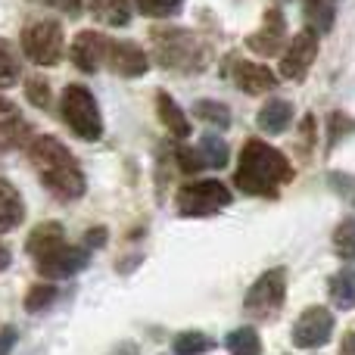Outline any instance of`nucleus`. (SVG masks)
<instances>
[{
	"label": "nucleus",
	"instance_id": "nucleus-1",
	"mask_svg": "<svg viewBox=\"0 0 355 355\" xmlns=\"http://www.w3.org/2000/svg\"><path fill=\"white\" fill-rule=\"evenodd\" d=\"M28 159L35 166L41 184L62 202H72V200H81L87 190V181H85V172H81L78 159L72 156V150L66 147L62 141L50 135H41L28 144Z\"/></svg>",
	"mask_w": 355,
	"mask_h": 355
},
{
	"label": "nucleus",
	"instance_id": "nucleus-2",
	"mask_svg": "<svg viewBox=\"0 0 355 355\" xmlns=\"http://www.w3.org/2000/svg\"><path fill=\"white\" fill-rule=\"evenodd\" d=\"M293 181L290 159L265 141H246L240 150V166L234 172V184L250 196H277L281 184Z\"/></svg>",
	"mask_w": 355,
	"mask_h": 355
},
{
	"label": "nucleus",
	"instance_id": "nucleus-3",
	"mask_svg": "<svg viewBox=\"0 0 355 355\" xmlns=\"http://www.w3.org/2000/svg\"><path fill=\"white\" fill-rule=\"evenodd\" d=\"M153 56L162 69L172 72H200L206 66V47L187 28H156Z\"/></svg>",
	"mask_w": 355,
	"mask_h": 355
},
{
	"label": "nucleus",
	"instance_id": "nucleus-4",
	"mask_svg": "<svg viewBox=\"0 0 355 355\" xmlns=\"http://www.w3.org/2000/svg\"><path fill=\"white\" fill-rule=\"evenodd\" d=\"M60 112H62V122H66L81 141H100V135H103V116H100V106L87 87L69 85L66 91H62Z\"/></svg>",
	"mask_w": 355,
	"mask_h": 355
},
{
	"label": "nucleus",
	"instance_id": "nucleus-5",
	"mask_svg": "<svg viewBox=\"0 0 355 355\" xmlns=\"http://www.w3.org/2000/svg\"><path fill=\"white\" fill-rule=\"evenodd\" d=\"M19 44L35 66H56L62 60V25L56 19H35L22 28Z\"/></svg>",
	"mask_w": 355,
	"mask_h": 355
},
{
	"label": "nucleus",
	"instance_id": "nucleus-6",
	"mask_svg": "<svg viewBox=\"0 0 355 355\" xmlns=\"http://www.w3.org/2000/svg\"><path fill=\"white\" fill-rule=\"evenodd\" d=\"M231 200L234 196L225 184H218V181H190L178 190L175 206L184 218H209V215H215L218 209L231 206Z\"/></svg>",
	"mask_w": 355,
	"mask_h": 355
},
{
	"label": "nucleus",
	"instance_id": "nucleus-7",
	"mask_svg": "<svg viewBox=\"0 0 355 355\" xmlns=\"http://www.w3.org/2000/svg\"><path fill=\"white\" fill-rule=\"evenodd\" d=\"M284 300H287V271L271 268L250 287V293H246V300H243V312L250 315V318L268 321L281 312Z\"/></svg>",
	"mask_w": 355,
	"mask_h": 355
},
{
	"label": "nucleus",
	"instance_id": "nucleus-8",
	"mask_svg": "<svg viewBox=\"0 0 355 355\" xmlns=\"http://www.w3.org/2000/svg\"><path fill=\"white\" fill-rule=\"evenodd\" d=\"M334 337V315L324 306H312L296 318L293 324V346L296 349H318L331 343Z\"/></svg>",
	"mask_w": 355,
	"mask_h": 355
},
{
	"label": "nucleus",
	"instance_id": "nucleus-9",
	"mask_svg": "<svg viewBox=\"0 0 355 355\" xmlns=\"http://www.w3.org/2000/svg\"><path fill=\"white\" fill-rule=\"evenodd\" d=\"M315 56H318V35H315L312 28L296 31L287 53H284V60H281V75L287 81H302L309 75V69H312Z\"/></svg>",
	"mask_w": 355,
	"mask_h": 355
},
{
	"label": "nucleus",
	"instance_id": "nucleus-10",
	"mask_svg": "<svg viewBox=\"0 0 355 355\" xmlns=\"http://www.w3.org/2000/svg\"><path fill=\"white\" fill-rule=\"evenodd\" d=\"M85 265H87V250H81V246H69V243L56 246L53 252L35 259L37 275L50 277V281H62V277L78 275Z\"/></svg>",
	"mask_w": 355,
	"mask_h": 355
},
{
	"label": "nucleus",
	"instance_id": "nucleus-11",
	"mask_svg": "<svg viewBox=\"0 0 355 355\" xmlns=\"http://www.w3.org/2000/svg\"><path fill=\"white\" fill-rule=\"evenodd\" d=\"M284 41H287V22H284V12L277 6L265 10V19L259 25V31H252L246 37V47L259 56H277L284 50Z\"/></svg>",
	"mask_w": 355,
	"mask_h": 355
},
{
	"label": "nucleus",
	"instance_id": "nucleus-12",
	"mask_svg": "<svg viewBox=\"0 0 355 355\" xmlns=\"http://www.w3.org/2000/svg\"><path fill=\"white\" fill-rule=\"evenodd\" d=\"M106 66L122 78H141L147 72V53L131 41H106Z\"/></svg>",
	"mask_w": 355,
	"mask_h": 355
},
{
	"label": "nucleus",
	"instance_id": "nucleus-13",
	"mask_svg": "<svg viewBox=\"0 0 355 355\" xmlns=\"http://www.w3.org/2000/svg\"><path fill=\"white\" fill-rule=\"evenodd\" d=\"M106 41H110V37H103L100 31H78L72 47H69V60H72L81 72H97L106 56Z\"/></svg>",
	"mask_w": 355,
	"mask_h": 355
},
{
	"label": "nucleus",
	"instance_id": "nucleus-14",
	"mask_svg": "<svg viewBox=\"0 0 355 355\" xmlns=\"http://www.w3.org/2000/svg\"><path fill=\"white\" fill-rule=\"evenodd\" d=\"M234 81H237V87H240V91H246L250 97L265 94V91H275V85H277L275 72H271L268 66L246 62V60H240L237 66H234Z\"/></svg>",
	"mask_w": 355,
	"mask_h": 355
},
{
	"label": "nucleus",
	"instance_id": "nucleus-15",
	"mask_svg": "<svg viewBox=\"0 0 355 355\" xmlns=\"http://www.w3.org/2000/svg\"><path fill=\"white\" fill-rule=\"evenodd\" d=\"M290 122H293V103L277 100V97L268 100L256 116V125L265 131V135H284V131L290 128Z\"/></svg>",
	"mask_w": 355,
	"mask_h": 355
},
{
	"label": "nucleus",
	"instance_id": "nucleus-16",
	"mask_svg": "<svg viewBox=\"0 0 355 355\" xmlns=\"http://www.w3.org/2000/svg\"><path fill=\"white\" fill-rule=\"evenodd\" d=\"M66 243V231H62V225H56V221H44V225H37L35 231L28 234V243H25V250H28L31 259H41L47 256V252H53L56 246Z\"/></svg>",
	"mask_w": 355,
	"mask_h": 355
},
{
	"label": "nucleus",
	"instance_id": "nucleus-17",
	"mask_svg": "<svg viewBox=\"0 0 355 355\" xmlns=\"http://www.w3.org/2000/svg\"><path fill=\"white\" fill-rule=\"evenodd\" d=\"M22 218H25L22 196H19V190L12 187L10 181H3V178H0V234L19 227V225H22Z\"/></svg>",
	"mask_w": 355,
	"mask_h": 355
},
{
	"label": "nucleus",
	"instance_id": "nucleus-18",
	"mask_svg": "<svg viewBox=\"0 0 355 355\" xmlns=\"http://www.w3.org/2000/svg\"><path fill=\"white\" fill-rule=\"evenodd\" d=\"M156 112H159V122L166 125L168 131L178 137V141H184V137H190V119L184 116V110L175 103L172 97H168L166 91L156 94Z\"/></svg>",
	"mask_w": 355,
	"mask_h": 355
},
{
	"label": "nucleus",
	"instance_id": "nucleus-19",
	"mask_svg": "<svg viewBox=\"0 0 355 355\" xmlns=\"http://www.w3.org/2000/svg\"><path fill=\"white\" fill-rule=\"evenodd\" d=\"M91 12L100 22L112 25V28H125L131 22V3L128 0H87Z\"/></svg>",
	"mask_w": 355,
	"mask_h": 355
},
{
	"label": "nucleus",
	"instance_id": "nucleus-20",
	"mask_svg": "<svg viewBox=\"0 0 355 355\" xmlns=\"http://www.w3.org/2000/svg\"><path fill=\"white\" fill-rule=\"evenodd\" d=\"M327 293H331V302L340 312L355 309V271L352 268L337 271V275L331 277V284H327Z\"/></svg>",
	"mask_w": 355,
	"mask_h": 355
},
{
	"label": "nucleus",
	"instance_id": "nucleus-21",
	"mask_svg": "<svg viewBox=\"0 0 355 355\" xmlns=\"http://www.w3.org/2000/svg\"><path fill=\"white\" fill-rule=\"evenodd\" d=\"M306 19L315 35H327L337 19V0H306Z\"/></svg>",
	"mask_w": 355,
	"mask_h": 355
},
{
	"label": "nucleus",
	"instance_id": "nucleus-22",
	"mask_svg": "<svg viewBox=\"0 0 355 355\" xmlns=\"http://www.w3.org/2000/svg\"><path fill=\"white\" fill-rule=\"evenodd\" d=\"M227 144L221 141L218 135H206L196 147V159H200L202 168H225L227 166Z\"/></svg>",
	"mask_w": 355,
	"mask_h": 355
},
{
	"label": "nucleus",
	"instance_id": "nucleus-23",
	"mask_svg": "<svg viewBox=\"0 0 355 355\" xmlns=\"http://www.w3.org/2000/svg\"><path fill=\"white\" fill-rule=\"evenodd\" d=\"M31 137V128L22 116H10V119H0V153L6 150H16L22 147L25 141Z\"/></svg>",
	"mask_w": 355,
	"mask_h": 355
},
{
	"label": "nucleus",
	"instance_id": "nucleus-24",
	"mask_svg": "<svg viewBox=\"0 0 355 355\" xmlns=\"http://www.w3.org/2000/svg\"><path fill=\"white\" fill-rule=\"evenodd\" d=\"M172 349L175 355H206L215 349V340L206 337L202 331H181L172 340Z\"/></svg>",
	"mask_w": 355,
	"mask_h": 355
},
{
	"label": "nucleus",
	"instance_id": "nucleus-25",
	"mask_svg": "<svg viewBox=\"0 0 355 355\" xmlns=\"http://www.w3.org/2000/svg\"><path fill=\"white\" fill-rule=\"evenodd\" d=\"M225 346L231 355H262V340H259L256 327H237V331H231Z\"/></svg>",
	"mask_w": 355,
	"mask_h": 355
},
{
	"label": "nucleus",
	"instance_id": "nucleus-26",
	"mask_svg": "<svg viewBox=\"0 0 355 355\" xmlns=\"http://www.w3.org/2000/svg\"><path fill=\"white\" fill-rule=\"evenodd\" d=\"M193 116H200L206 125H215L218 131L231 128V110L225 103H215V100H200L193 103Z\"/></svg>",
	"mask_w": 355,
	"mask_h": 355
},
{
	"label": "nucleus",
	"instance_id": "nucleus-27",
	"mask_svg": "<svg viewBox=\"0 0 355 355\" xmlns=\"http://www.w3.org/2000/svg\"><path fill=\"white\" fill-rule=\"evenodd\" d=\"M135 6L141 10V16L168 19V16H178V12L184 10V0H135Z\"/></svg>",
	"mask_w": 355,
	"mask_h": 355
},
{
	"label": "nucleus",
	"instance_id": "nucleus-28",
	"mask_svg": "<svg viewBox=\"0 0 355 355\" xmlns=\"http://www.w3.org/2000/svg\"><path fill=\"white\" fill-rule=\"evenodd\" d=\"M334 250H337L346 262L355 259V218H343L337 225V231H334Z\"/></svg>",
	"mask_w": 355,
	"mask_h": 355
},
{
	"label": "nucleus",
	"instance_id": "nucleus-29",
	"mask_svg": "<svg viewBox=\"0 0 355 355\" xmlns=\"http://www.w3.org/2000/svg\"><path fill=\"white\" fill-rule=\"evenodd\" d=\"M56 300V287L53 284H35V287L25 293V312H44L50 302Z\"/></svg>",
	"mask_w": 355,
	"mask_h": 355
},
{
	"label": "nucleus",
	"instance_id": "nucleus-30",
	"mask_svg": "<svg viewBox=\"0 0 355 355\" xmlns=\"http://www.w3.org/2000/svg\"><path fill=\"white\" fill-rule=\"evenodd\" d=\"M25 97H28L31 106H37V110H47V106H50V85H47V78H41V75H31V78L25 81Z\"/></svg>",
	"mask_w": 355,
	"mask_h": 355
},
{
	"label": "nucleus",
	"instance_id": "nucleus-31",
	"mask_svg": "<svg viewBox=\"0 0 355 355\" xmlns=\"http://www.w3.org/2000/svg\"><path fill=\"white\" fill-rule=\"evenodd\" d=\"M19 78V60L10 50V44L0 41V87H10Z\"/></svg>",
	"mask_w": 355,
	"mask_h": 355
},
{
	"label": "nucleus",
	"instance_id": "nucleus-32",
	"mask_svg": "<svg viewBox=\"0 0 355 355\" xmlns=\"http://www.w3.org/2000/svg\"><path fill=\"white\" fill-rule=\"evenodd\" d=\"M327 181H331V187L337 190V193L343 196L346 202H352V206H355V178H352V175L331 172V175H327Z\"/></svg>",
	"mask_w": 355,
	"mask_h": 355
},
{
	"label": "nucleus",
	"instance_id": "nucleus-33",
	"mask_svg": "<svg viewBox=\"0 0 355 355\" xmlns=\"http://www.w3.org/2000/svg\"><path fill=\"white\" fill-rule=\"evenodd\" d=\"M355 131V122L346 112H334L331 116V144H337V141H343L346 135H352Z\"/></svg>",
	"mask_w": 355,
	"mask_h": 355
},
{
	"label": "nucleus",
	"instance_id": "nucleus-34",
	"mask_svg": "<svg viewBox=\"0 0 355 355\" xmlns=\"http://www.w3.org/2000/svg\"><path fill=\"white\" fill-rule=\"evenodd\" d=\"M44 3L66 12V16H81V0H44Z\"/></svg>",
	"mask_w": 355,
	"mask_h": 355
},
{
	"label": "nucleus",
	"instance_id": "nucleus-35",
	"mask_svg": "<svg viewBox=\"0 0 355 355\" xmlns=\"http://www.w3.org/2000/svg\"><path fill=\"white\" fill-rule=\"evenodd\" d=\"M178 162H181V168L184 172H200V159H196V153H187V150H178Z\"/></svg>",
	"mask_w": 355,
	"mask_h": 355
},
{
	"label": "nucleus",
	"instance_id": "nucleus-36",
	"mask_svg": "<svg viewBox=\"0 0 355 355\" xmlns=\"http://www.w3.org/2000/svg\"><path fill=\"white\" fill-rule=\"evenodd\" d=\"M106 237H110V234H106V227H94V231L85 234V243L94 246V250H100V246L106 243Z\"/></svg>",
	"mask_w": 355,
	"mask_h": 355
},
{
	"label": "nucleus",
	"instance_id": "nucleus-37",
	"mask_svg": "<svg viewBox=\"0 0 355 355\" xmlns=\"http://www.w3.org/2000/svg\"><path fill=\"white\" fill-rule=\"evenodd\" d=\"M16 340H19L16 327H6V331L0 334V355H10V349L16 346Z\"/></svg>",
	"mask_w": 355,
	"mask_h": 355
},
{
	"label": "nucleus",
	"instance_id": "nucleus-38",
	"mask_svg": "<svg viewBox=\"0 0 355 355\" xmlns=\"http://www.w3.org/2000/svg\"><path fill=\"white\" fill-rule=\"evenodd\" d=\"M10 116H19L16 103H10L6 97H0V119H10Z\"/></svg>",
	"mask_w": 355,
	"mask_h": 355
},
{
	"label": "nucleus",
	"instance_id": "nucleus-39",
	"mask_svg": "<svg viewBox=\"0 0 355 355\" xmlns=\"http://www.w3.org/2000/svg\"><path fill=\"white\" fill-rule=\"evenodd\" d=\"M112 355H141V349H137L135 343H122V346H116V352Z\"/></svg>",
	"mask_w": 355,
	"mask_h": 355
},
{
	"label": "nucleus",
	"instance_id": "nucleus-40",
	"mask_svg": "<svg viewBox=\"0 0 355 355\" xmlns=\"http://www.w3.org/2000/svg\"><path fill=\"white\" fill-rule=\"evenodd\" d=\"M10 250H6V246L3 243H0V271H6V268H10Z\"/></svg>",
	"mask_w": 355,
	"mask_h": 355
}]
</instances>
